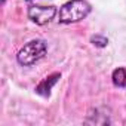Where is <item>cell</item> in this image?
<instances>
[{"mask_svg": "<svg viewBox=\"0 0 126 126\" xmlns=\"http://www.w3.org/2000/svg\"><path fill=\"white\" fill-rule=\"evenodd\" d=\"M27 3H31V2H37V0H25Z\"/></svg>", "mask_w": 126, "mask_h": 126, "instance_id": "52a82bcc", "label": "cell"}, {"mask_svg": "<svg viewBox=\"0 0 126 126\" xmlns=\"http://www.w3.org/2000/svg\"><path fill=\"white\" fill-rule=\"evenodd\" d=\"M59 79H61V74H59V73H53V74L47 76L46 79H43V80L36 86V94H39V95H42V96H49L52 88L58 83Z\"/></svg>", "mask_w": 126, "mask_h": 126, "instance_id": "277c9868", "label": "cell"}, {"mask_svg": "<svg viewBox=\"0 0 126 126\" xmlns=\"http://www.w3.org/2000/svg\"><path fill=\"white\" fill-rule=\"evenodd\" d=\"M111 80H113L114 86H117V88H126V68L117 67L111 73Z\"/></svg>", "mask_w": 126, "mask_h": 126, "instance_id": "5b68a950", "label": "cell"}, {"mask_svg": "<svg viewBox=\"0 0 126 126\" xmlns=\"http://www.w3.org/2000/svg\"><path fill=\"white\" fill-rule=\"evenodd\" d=\"M91 42H92V45H95L96 47H105V46L108 45V39H107L105 36H102V34H95V36H92V37H91Z\"/></svg>", "mask_w": 126, "mask_h": 126, "instance_id": "8992f818", "label": "cell"}, {"mask_svg": "<svg viewBox=\"0 0 126 126\" xmlns=\"http://www.w3.org/2000/svg\"><path fill=\"white\" fill-rule=\"evenodd\" d=\"M47 52V45L43 39H33L27 42L16 53V61L22 67H30L40 61Z\"/></svg>", "mask_w": 126, "mask_h": 126, "instance_id": "7a4b0ae2", "label": "cell"}, {"mask_svg": "<svg viewBox=\"0 0 126 126\" xmlns=\"http://www.w3.org/2000/svg\"><path fill=\"white\" fill-rule=\"evenodd\" d=\"M58 14V9L55 6H39V5H30L27 9V16L37 25H45L50 22Z\"/></svg>", "mask_w": 126, "mask_h": 126, "instance_id": "3957f363", "label": "cell"}, {"mask_svg": "<svg viewBox=\"0 0 126 126\" xmlns=\"http://www.w3.org/2000/svg\"><path fill=\"white\" fill-rule=\"evenodd\" d=\"M92 11V6L86 0H70L64 3L59 9V22L61 24H74L85 19Z\"/></svg>", "mask_w": 126, "mask_h": 126, "instance_id": "6da1fadb", "label": "cell"}]
</instances>
